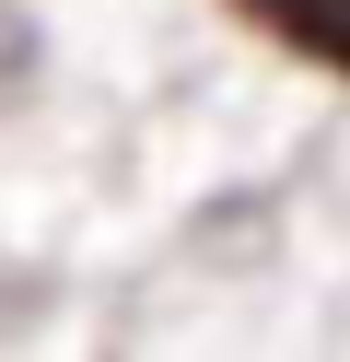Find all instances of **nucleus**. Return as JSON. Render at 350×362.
<instances>
[{
  "mask_svg": "<svg viewBox=\"0 0 350 362\" xmlns=\"http://www.w3.org/2000/svg\"><path fill=\"white\" fill-rule=\"evenodd\" d=\"M233 12L280 47H303L315 71H350V0H233Z\"/></svg>",
  "mask_w": 350,
  "mask_h": 362,
  "instance_id": "obj_1",
  "label": "nucleus"
}]
</instances>
